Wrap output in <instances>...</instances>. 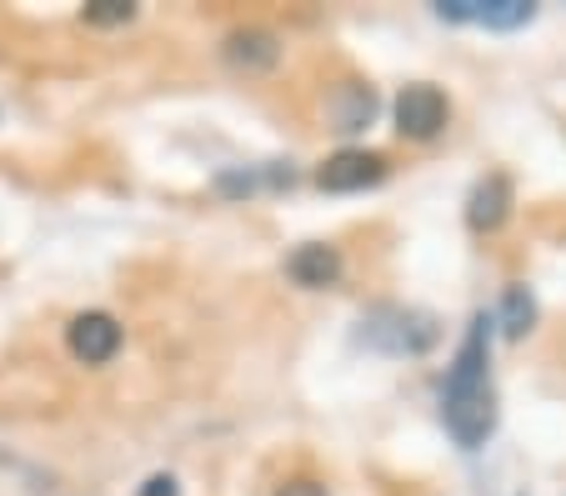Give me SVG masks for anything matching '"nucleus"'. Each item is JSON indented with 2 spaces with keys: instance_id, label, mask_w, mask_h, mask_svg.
Here are the masks:
<instances>
[{
  "instance_id": "5",
  "label": "nucleus",
  "mask_w": 566,
  "mask_h": 496,
  "mask_svg": "<svg viewBox=\"0 0 566 496\" xmlns=\"http://www.w3.org/2000/svg\"><path fill=\"white\" fill-rule=\"evenodd\" d=\"M376 181H386V156H376V151H336L316 171L321 191H366Z\"/></svg>"
},
{
  "instance_id": "13",
  "label": "nucleus",
  "mask_w": 566,
  "mask_h": 496,
  "mask_svg": "<svg viewBox=\"0 0 566 496\" xmlns=\"http://www.w3.org/2000/svg\"><path fill=\"white\" fill-rule=\"evenodd\" d=\"M140 496H176V482H171V476H150Z\"/></svg>"
},
{
  "instance_id": "6",
  "label": "nucleus",
  "mask_w": 566,
  "mask_h": 496,
  "mask_svg": "<svg viewBox=\"0 0 566 496\" xmlns=\"http://www.w3.org/2000/svg\"><path fill=\"white\" fill-rule=\"evenodd\" d=\"M226 65L231 71H247V76H261V71H271V65L281 61V41L271 31H261V25H247V31H231L221 45Z\"/></svg>"
},
{
  "instance_id": "1",
  "label": "nucleus",
  "mask_w": 566,
  "mask_h": 496,
  "mask_svg": "<svg viewBox=\"0 0 566 496\" xmlns=\"http://www.w3.org/2000/svg\"><path fill=\"white\" fill-rule=\"evenodd\" d=\"M441 421L447 432L457 436L467 452H476L496 426V391H492V331H486V316H476L461 341L457 361L447 371V387H441Z\"/></svg>"
},
{
  "instance_id": "10",
  "label": "nucleus",
  "mask_w": 566,
  "mask_h": 496,
  "mask_svg": "<svg viewBox=\"0 0 566 496\" xmlns=\"http://www.w3.org/2000/svg\"><path fill=\"white\" fill-rule=\"evenodd\" d=\"M86 21L91 25H126V21H136V6H130V0H86Z\"/></svg>"
},
{
  "instance_id": "4",
  "label": "nucleus",
  "mask_w": 566,
  "mask_h": 496,
  "mask_svg": "<svg viewBox=\"0 0 566 496\" xmlns=\"http://www.w3.org/2000/svg\"><path fill=\"white\" fill-rule=\"evenodd\" d=\"M65 346H71L75 361L86 367H106L111 357L120 351V321L106 312H81L71 326H65Z\"/></svg>"
},
{
  "instance_id": "9",
  "label": "nucleus",
  "mask_w": 566,
  "mask_h": 496,
  "mask_svg": "<svg viewBox=\"0 0 566 496\" xmlns=\"http://www.w3.org/2000/svg\"><path fill=\"white\" fill-rule=\"evenodd\" d=\"M371 116H376L371 86H346V101H342V110H336V130H361Z\"/></svg>"
},
{
  "instance_id": "7",
  "label": "nucleus",
  "mask_w": 566,
  "mask_h": 496,
  "mask_svg": "<svg viewBox=\"0 0 566 496\" xmlns=\"http://www.w3.org/2000/svg\"><path fill=\"white\" fill-rule=\"evenodd\" d=\"M286 276L296 281V286H306V292H321V286H336V276H342V251L326 246V241H306V246L291 251Z\"/></svg>"
},
{
  "instance_id": "3",
  "label": "nucleus",
  "mask_w": 566,
  "mask_h": 496,
  "mask_svg": "<svg viewBox=\"0 0 566 496\" xmlns=\"http://www.w3.org/2000/svg\"><path fill=\"white\" fill-rule=\"evenodd\" d=\"M437 15L461 25H486V31H516L536 21V6L532 0H441Z\"/></svg>"
},
{
  "instance_id": "12",
  "label": "nucleus",
  "mask_w": 566,
  "mask_h": 496,
  "mask_svg": "<svg viewBox=\"0 0 566 496\" xmlns=\"http://www.w3.org/2000/svg\"><path fill=\"white\" fill-rule=\"evenodd\" d=\"M276 496H326V486L321 482H286Z\"/></svg>"
},
{
  "instance_id": "2",
  "label": "nucleus",
  "mask_w": 566,
  "mask_h": 496,
  "mask_svg": "<svg viewBox=\"0 0 566 496\" xmlns=\"http://www.w3.org/2000/svg\"><path fill=\"white\" fill-rule=\"evenodd\" d=\"M447 120H451L447 96L437 86H427V81H417V86L396 96V130L407 140H437L447 130Z\"/></svg>"
},
{
  "instance_id": "8",
  "label": "nucleus",
  "mask_w": 566,
  "mask_h": 496,
  "mask_svg": "<svg viewBox=\"0 0 566 496\" xmlns=\"http://www.w3.org/2000/svg\"><path fill=\"white\" fill-rule=\"evenodd\" d=\"M506 211H512V181H506L502 171H492L486 181H476V191H471L467 221H471V231H496L506 221Z\"/></svg>"
},
{
  "instance_id": "11",
  "label": "nucleus",
  "mask_w": 566,
  "mask_h": 496,
  "mask_svg": "<svg viewBox=\"0 0 566 496\" xmlns=\"http://www.w3.org/2000/svg\"><path fill=\"white\" fill-rule=\"evenodd\" d=\"M502 312H506V336H522L526 326H532V312H536V306H532V296H526L522 286H512V292H506V306H502Z\"/></svg>"
}]
</instances>
